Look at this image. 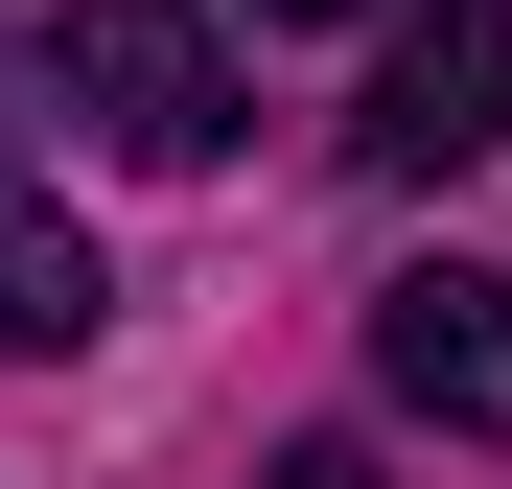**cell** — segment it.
<instances>
[{
	"instance_id": "6da1fadb",
	"label": "cell",
	"mask_w": 512,
	"mask_h": 489,
	"mask_svg": "<svg viewBox=\"0 0 512 489\" xmlns=\"http://www.w3.org/2000/svg\"><path fill=\"white\" fill-rule=\"evenodd\" d=\"M47 94L94 117L117 163H233V47H210V0H47Z\"/></svg>"
},
{
	"instance_id": "7a4b0ae2",
	"label": "cell",
	"mask_w": 512,
	"mask_h": 489,
	"mask_svg": "<svg viewBox=\"0 0 512 489\" xmlns=\"http://www.w3.org/2000/svg\"><path fill=\"white\" fill-rule=\"evenodd\" d=\"M373 396L443 443H512V257H419L373 280Z\"/></svg>"
},
{
	"instance_id": "3957f363",
	"label": "cell",
	"mask_w": 512,
	"mask_h": 489,
	"mask_svg": "<svg viewBox=\"0 0 512 489\" xmlns=\"http://www.w3.org/2000/svg\"><path fill=\"white\" fill-rule=\"evenodd\" d=\"M350 140H373V187H443V163H489V140H512V0H419Z\"/></svg>"
},
{
	"instance_id": "277c9868",
	"label": "cell",
	"mask_w": 512,
	"mask_h": 489,
	"mask_svg": "<svg viewBox=\"0 0 512 489\" xmlns=\"http://www.w3.org/2000/svg\"><path fill=\"white\" fill-rule=\"evenodd\" d=\"M94 233H70L47 187H24V163H0V373H47V350H94Z\"/></svg>"
},
{
	"instance_id": "5b68a950",
	"label": "cell",
	"mask_w": 512,
	"mask_h": 489,
	"mask_svg": "<svg viewBox=\"0 0 512 489\" xmlns=\"http://www.w3.org/2000/svg\"><path fill=\"white\" fill-rule=\"evenodd\" d=\"M280 489H373V466H350V443H303V466H280Z\"/></svg>"
},
{
	"instance_id": "8992f818",
	"label": "cell",
	"mask_w": 512,
	"mask_h": 489,
	"mask_svg": "<svg viewBox=\"0 0 512 489\" xmlns=\"http://www.w3.org/2000/svg\"><path fill=\"white\" fill-rule=\"evenodd\" d=\"M256 24H350V0H256Z\"/></svg>"
}]
</instances>
